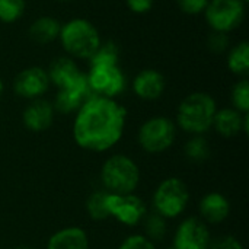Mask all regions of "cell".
<instances>
[{
    "instance_id": "cell-1",
    "label": "cell",
    "mask_w": 249,
    "mask_h": 249,
    "mask_svg": "<svg viewBox=\"0 0 249 249\" xmlns=\"http://www.w3.org/2000/svg\"><path fill=\"white\" fill-rule=\"evenodd\" d=\"M127 111L115 99L90 96L76 112L73 124L74 142L90 152H105L123 137Z\"/></svg>"
},
{
    "instance_id": "cell-2",
    "label": "cell",
    "mask_w": 249,
    "mask_h": 249,
    "mask_svg": "<svg viewBox=\"0 0 249 249\" xmlns=\"http://www.w3.org/2000/svg\"><path fill=\"white\" fill-rule=\"evenodd\" d=\"M216 111L217 105L212 95L194 92L181 101L177 112V123L184 131L201 136L213 127Z\"/></svg>"
},
{
    "instance_id": "cell-3",
    "label": "cell",
    "mask_w": 249,
    "mask_h": 249,
    "mask_svg": "<svg viewBox=\"0 0 249 249\" xmlns=\"http://www.w3.org/2000/svg\"><path fill=\"white\" fill-rule=\"evenodd\" d=\"M58 39L70 57L88 60L102 42L96 26L83 18H74L61 25Z\"/></svg>"
},
{
    "instance_id": "cell-4",
    "label": "cell",
    "mask_w": 249,
    "mask_h": 249,
    "mask_svg": "<svg viewBox=\"0 0 249 249\" xmlns=\"http://www.w3.org/2000/svg\"><path fill=\"white\" fill-rule=\"evenodd\" d=\"M101 179L108 193L133 194L140 181V171L136 162L128 156L114 155L102 165Z\"/></svg>"
},
{
    "instance_id": "cell-5",
    "label": "cell",
    "mask_w": 249,
    "mask_h": 249,
    "mask_svg": "<svg viewBox=\"0 0 249 249\" xmlns=\"http://www.w3.org/2000/svg\"><path fill=\"white\" fill-rule=\"evenodd\" d=\"M245 4L242 0H209L203 13L213 32L229 34L242 25Z\"/></svg>"
},
{
    "instance_id": "cell-6",
    "label": "cell",
    "mask_w": 249,
    "mask_h": 249,
    "mask_svg": "<svg viewBox=\"0 0 249 249\" xmlns=\"http://www.w3.org/2000/svg\"><path fill=\"white\" fill-rule=\"evenodd\" d=\"M190 200L188 187L179 178H168L159 184L153 196L156 213L165 219L178 217L187 207Z\"/></svg>"
},
{
    "instance_id": "cell-7",
    "label": "cell",
    "mask_w": 249,
    "mask_h": 249,
    "mask_svg": "<svg viewBox=\"0 0 249 249\" xmlns=\"http://www.w3.org/2000/svg\"><path fill=\"white\" fill-rule=\"evenodd\" d=\"M177 139V125L166 117H152L139 130V144L147 153L168 150Z\"/></svg>"
},
{
    "instance_id": "cell-8",
    "label": "cell",
    "mask_w": 249,
    "mask_h": 249,
    "mask_svg": "<svg viewBox=\"0 0 249 249\" xmlns=\"http://www.w3.org/2000/svg\"><path fill=\"white\" fill-rule=\"evenodd\" d=\"M88 83L93 95L115 99L125 89V76L117 66H90L86 73Z\"/></svg>"
},
{
    "instance_id": "cell-9",
    "label": "cell",
    "mask_w": 249,
    "mask_h": 249,
    "mask_svg": "<svg viewBox=\"0 0 249 249\" xmlns=\"http://www.w3.org/2000/svg\"><path fill=\"white\" fill-rule=\"evenodd\" d=\"M107 207H108L109 217H114L115 220H118L125 226L139 225L147 214L144 201L134 194L108 193Z\"/></svg>"
},
{
    "instance_id": "cell-10",
    "label": "cell",
    "mask_w": 249,
    "mask_h": 249,
    "mask_svg": "<svg viewBox=\"0 0 249 249\" xmlns=\"http://www.w3.org/2000/svg\"><path fill=\"white\" fill-rule=\"evenodd\" d=\"M50 88V77L45 69L31 66L19 71L13 80V90L18 96L25 99H38Z\"/></svg>"
},
{
    "instance_id": "cell-11",
    "label": "cell",
    "mask_w": 249,
    "mask_h": 249,
    "mask_svg": "<svg viewBox=\"0 0 249 249\" xmlns=\"http://www.w3.org/2000/svg\"><path fill=\"white\" fill-rule=\"evenodd\" d=\"M93 96L86 73H82L80 77H77L73 83H70L66 88L58 89L55 99H54V111L61 114H71L77 112L79 108L90 98Z\"/></svg>"
},
{
    "instance_id": "cell-12",
    "label": "cell",
    "mask_w": 249,
    "mask_h": 249,
    "mask_svg": "<svg viewBox=\"0 0 249 249\" xmlns=\"http://www.w3.org/2000/svg\"><path fill=\"white\" fill-rule=\"evenodd\" d=\"M210 242V231L206 223L197 217H190L177 229L172 247L175 249H209Z\"/></svg>"
},
{
    "instance_id": "cell-13",
    "label": "cell",
    "mask_w": 249,
    "mask_h": 249,
    "mask_svg": "<svg viewBox=\"0 0 249 249\" xmlns=\"http://www.w3.org/2000/svg\"><path fill=\"white\" fill-rule=\"evenodd\" d=\"M166 88L165 76L155 69H144L136 74L133 80L134 93L143 101H156L159 99Z\"/></svg>"
},
{
    "instance_id": "cell-14",
    "label": "cell",
    "mask_w": 249,
    "mask_h": 249,
    "mask_svg": "<svg viewBox=\"0 0 249 249\" xmlns=\"http://www.w3.org/2000/svg\"><path fill=\"white\" fill-rule=\"evenodd\" d=\"M54 107L48 101L42 98L34 99L22 114L23 125L35 133L45 131L51 127L54 121Z\"/></svg>"
},
{
    "instance_id": "cell-15",
    "label": "cell",
    "mask_w": 249,
    "mask_h": 249,
    "mask_svg": "<svg viewBox=\"0 0 249 249\" xmlns=\"http://www.w3.org/2000/svg\"><path fill=\"white\" fill-rule=\"evenodd\" d=\"M248 114H242L235 108L217 109L213 127L222 137H235L239 133H248Z\"/></svg>"
},
{
    "instance_id": "cell-16",
    "label": "cell",
    "mask_w": 249,
    "mask_h": 249,
    "mask_svg": "<svg viewBox=\"0 0 249 249\" xmlns=\"http://www.w3.org/2000/svg\"><path fill=\"white\" fill-rule=\"evenodd\" d=\"M47 73L50 77V83L61 89L73 83L77 77H80L83 71H80V69L77 67L76 61L71 57H58L54 61H51Z\"/></svg>"
},
{
    "instance_id": "cell-17",
    "label": "cell",
    "mask_w": 249,
    "mask_h": 249,
    "mask_svg": "<svg viewBox=\"0 0 249 249\" xmlns=\"http://www.w3.org/2000/svg\"><path fill=\"white\" fill-rule=\"evenodd\" d=\"M231 213L228 198L220 193H209L200 201V214L209 223H222Z\"/></svg>"
},
{
    "instance_id": "cell-18",
    "label": "cell",
    "mask_w": 249,
    "mask_h": 249,
    "mask_svg": "<svg viewBox=\"0 0 249 249\" xmlns=\"http://www.w3.org/2000/svg\"><path fill=\"white\" fill-rule=\"evenodd\" d=\"M47 249H89V239L80 228H64L50 236Z\"/></svg>"
},
{
    "instance_id": "cell-19",
    "label": "cell",
    "mask_w": 249,
    "mask_h": 249,
    "mask_svg": "<svg viewBox=\"0 0 249 249\" xmlns=\"http://www.w3.org/2000/svg\"><path fill=\"white\" fill-rule=\"evenodd\" d=\"M61 23L53 16L36 18L29 26V36L36 44H48L58 38Z\"/></svg>"
},
{
    "instance_id": "cell-20",
    "label": "cell",
    "mask_w": 249,
    "mask_h": 249,
    "mask_svg": "<svg viewBox=\"0 0 249 249\" xmlns=\"http://www.w3.org/2000/svg\"><path fill=\"white\" fill-rule=\"evenodd\" d=\"M228 67L233 74L247 76L249 71V44L241 41L228 54Z\"/></svg>"
},
{
    "instance_id": "cell-21",
    "label": "cell",
    "mask_w": 249,
    "mask_h": 249,
    "mask_svg": "<svg viewBox=\"0 0 249 249\" xmlns=\"http://www.w3.org/2000/svg\"><path fill=\"white\" fill-rule=\"evenodd\" d=\"M120 61V48L115 42H101L98 50L89 58L90 66H117Z\"/></svg>"
},
{
    "instance_id": "cell-22",
    "label": "cell",
    "mask_w": 249,
    "mask_h": 249,
    "mask_svg": "<svg viewBox=\"0 0 249 249\" xmlns=\"http://www.w3.org/2000/svg\"><path fill=\"white\" fill-rule=\"evenodd\" d=\"M107 197H108L107 190L95 191L88 197V200H86V212H88V214H89V217L92 220L101 222V220H105V219L109 217L108 207H107Z\"/></svg>"
},
{
    "instance_id": "cell-23",
    "label": "cell",
    "mask_w": 249,
    "mask_h": 249,
    "mask_svg": "<svg viewBox=\"0 0 249 249\" xmlns=\"http://www.w3.org/2000/svg\"><path fill=\"white\" fill-rule=\"evenodd\" d=\"M144 223V232L146 238L150 239L152 242H159L165 238L166 235V222L165 217L160 216L159 213H150L146 214L144 219L142 220Z\"/></svg>"
},
{
    "instance_id": "cell-24",
    "label": "cell",
    "mask_w": 249,
    "mask_h": 249,
    "mask_svg": "<svg viewBox=\"0 0 249 249\" xmlns=\"http://www.w3.org/2000/svg\"><path fill=\"white\" fill-rule=\"evenodd\" d=\"M185 156L191 162H204L210 156V144L203 136H194L185 144Z\"/></svg>"
},
{
    "instance_id": "cell-25",
    "label": "cell",
    "mask_w": 249,
    "mask_h": 249,
    "mask_svg": "<svg viewBox=\"0 0 249 249\" xmlns=\"http://www.w3.org/2000/svg\"><path fill=\"white\" fill-rule=\"evenodd\" d=\"M25 0H0V22L13 23L23 16Z\"/></svg>"
},
{
    "instance_id": "cell-26",
    "label": "cell",
    "mask_w": 249,
    "mask_h": 249,
    "mask_svg": "<svg viewBox=\"0 0 249 249\" xmlns=\"http://www.w3.org/2000/svg\"><path fill=\"white\" fill-rule=\"evenodd\" d=\"M232 104L233 108L242 114H248L249 111V82L248 79L239 80L232 89Z\"/></svg>"
},
{
    "instance_id": "cell-27",
    "label": "cell",
    "mask_w": 249,
    "mask_h": 249,
    "mask_svg": "<svg viewBox=\"0 0 249 249\" xmlns=\"http://www.w3.org/2000/svg\"><path fill=\"white\" fill-rule=\"evenodd\" d=\"M118 249H156L155 242L147 239L144 235H131L121 242Z\"/></svg>"
},
{
    "instance_id": "cell-28",
    "label": "cell",
    "mask_w": 249,
    "mask_h": 249,
    "mask_svg": "<svg viewBox=\"0 0 249 249\" xmlns=\"http://www.w3.org/2000/svg\"><path fill=\"white\" fill-rule=\"evenodd\" d=\"M179 9L187 15H200L209 4V0H177Z\"/></svg>"
},
{
    "instance_id": "cell-29",
    "label": "cell",
    "mask_w": 249,
    "mask_h": 249,
    "mask_svg": "<svg viewBox=\"0 0 249 249\" xmlns=\"http://www.w3.org/2000/svg\"><path fill=\"white\" fill-rule=\"evenodd\" d=\"M209 48L213 53H223L228 50L229 47V38L228 34H222V32H212V35L209 36L207 41Z\"/></svg>"
},
{
    "instance_id": "cell-30",
    "label": "cell",
    "mask_w": 249,
    "mask_h": 249,
    "mask_svg": "<svg viewBox=\"0 0 249 249\" xmlns=\"http://www.w3.org/2000/svg\"><path fill=\"white\" fill-rule=\"evenodd\" d=\"M209 249H244V247L233 236H222L216 241H212Z\"/></svg>"
},
{
    "instance_id": "cell-31",
    "label": "cell",
    "mask_w": 249,
    "mask_h": 249,
    "mask_svg": "<svg viewBox=\"0 0 249 249\" xmlns=\"http://www.w3.org/2000/svg\"><path fill=\"white\" fill-rule=\"evenodd\" d=\"M127 7L137 15H144L152 10L155 0H125Z\"/></svg>"
},
{
    "instance_id": "cell-32",
    "label": "cell",
    "mask_w": 249,
    "mask_h": 249,
    "mask_svg": "<svg viewBox=\"0 0 249 249\" xmlns=\"http://www.w3.org/2000/svg\"><path fill=\"white\" fill-rule=\"evenodd\" d=\"M3 89H4V86H3V80L0 79V99H1V95H3Z\"/></svg>"
},
{
    "instance_id": "cell-33",
    "label": "cell",
    "mask_w": 249,
    "mask_h": 249,
    "mask_svg": "<svg viewBox=\"0 0 249 249\" xmlns=\"http://www.w3.org/2000/svg\"><path fill=\"white\" fill-rule=\"evenodd\" d=\"M15 249H32V248H29V247H18V248H15Z\"/></svg>"
},
{
    "instance_id": "cell-34",
    "label": "cell",
    "mask_w": 249,
    "mask_h": 249,
    "mask_svg": "<svg viewBox=\"0 0 249 249\" xmlns=\"http://www.w3.org/2000/svg\"><path fill=\"white\" fill-rule=\"evenodd\" d=\"M58 1H70V0H58Z\"/></svg>"
},
{
    "instance_id": "cell-35",
    "label": "cell",
    "mask_w": 249,
    "mask_h": 249,
    "mask_svg": "<svg viewBox=\"0 0 249 249\" xmlns=\"http://www.w3.org/2000/svg\"><path fill=\"white\" fill-rule=\"evenodd\" d=\"M242 1H244V3H248L249 0H242Z\"/></svg>"
},
{
    "instance_id": "cell-36",
    "label": "cell",
    "mask_w": 249,
    "mask_h": 249,
    "mask_svg": "<svg viewBox=\"0 0 249 249\" xmlns=\"http://www.w3.org/2000/svg\"><path fill=\"white\" fill-rule=\"evenodd\" d=\"M166 249H175L174 247H169V248H166Z\"/></svg>"
}]
</instances>
